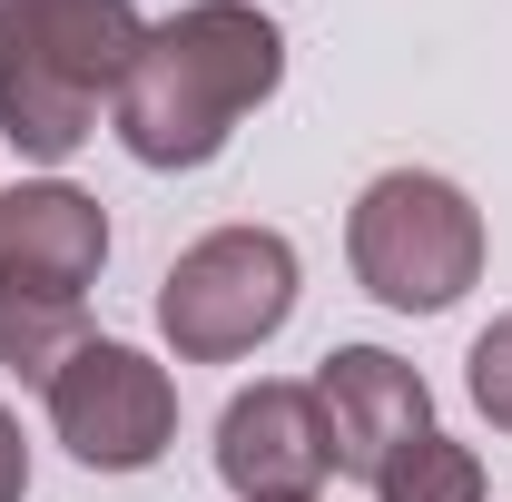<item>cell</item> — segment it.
I'll return each mask as SVG.
<instances>
[{
    "label": "cell",
    "mask_w": 512,
    "mask_h": 502,
    "mask_svg": "<svg viewBox=\"0 0 512 502\" xmlns=\"http://www.w3.org/2000/svg\"><path fill=\"white\" fill-rule=\"evenodd\" d=\"M316 414H325V443H335V473H355V483H375L414 434H434L424 375L404 355H384V345H335L325 355L316 365Z\"/></svg>",
    "instance_id": "8"
},
{
    "label": "cell",
    "mask_w": 512,
    "mask_h": 502,
    "mask_svg": "<svg viewBox=\"0 0 512 502\" xmlns=\"http://www.w3.org/2000/svg\"><path fill=\"white\" fill-rule=\"evenodd\" d=\"M296 315V247L276 227H207L158 276V335L178 365H247Z\"/></svg>",
    "instance_id": "4"
},
{
    "label": "cell",
    "mask_w": 512,
    "mask_h": 502,
    "mask_svg": "<svg viewBox=\"0 0 512 502\" xmlns=\"http://www.w3.org/2000/svg\"><path fill=\"white\" fill-rule=\"evenodd\" d=\"M0 10H20V0H0Z\"/></svg>",
    "instance_id": "13"
},
{
    "label": "cell",
    "mask_w": 512,
    "mask_h": 502,
    "mask_svg": "<svg viewBox=\"0 0 512 502\" xmlns=\"http://www.w3.org/2000/svg\"><path fill=\"white\" fill-rule=\"evenodd\" d=\"M148 20L138 0H20L0 10V138L40 168L79 158L99 138V109L119 99Z\"/></svg>",
    "instance_id": "2"
},
{
    "label": "cell",
    "mask_w": 512,
    "mask_h": 502,
    "mask_svg": "<svg viewBox=\"0 0 512 502\" xmlns=\"http://www.w3.org/2000/svg\"><path fill=\"white\" fill-rule=\"evenodd\" d=\"M375 502H483V453L434 424V434H414L375 473Z\"/></svg>",
    "instance_id": "10"
},
{
    "label": "cell",
    "mask_w": 512,
    "mask_h": 502,
    "mask_svg": "<svg viewBox=\"0 0 512 502\" xmlns=\"http://www.w3.org/2000/svg\"><path fill=\"white\" fill-rule=\"evenodd\" d=\"M217 483L237 502H316L335 483V443H325L316 384L266 375L247 394H227V414H217Z\"/></svg>",
    "instance_id": "6"
},
{
    "label": "cell",
    "mask_w": 512,
    "mask_h": 502,
    "mask_svg": "<svg viewBox=\"0 0 512 502\" xmlns=\"http://www.w3.org/2000/svg\"><path fill=\"white\" fill-rule=\"evenodd\" d=\"M89 345V306H50V296H0V365L20 384H50Z\"/></svg>",
    "instance_id": "9"
},
{
    "label": "cell",
    "mask_w": 512,
    "mask_h": 502,
    "mask_svg": "<svg viewBox=\"0 0 512 502\" xmlns=\"http://www.w3.org/2000/svg\"><path fill=\"white\" fill-rule=\"evenodd\" d=\"M463 394H473V414L512 434V315H493L483 335H473V355H463Z\"/></svg>",
    "instance_id": "11"
},
{
    "label": "cell",
    "mask_w": 512,
    "mask_h": 502,
    "mask_svg": "<svg viewBox=\"0 0 512 502\" xmlns=\"http://www.w3.org/2000/svg\"><path fill=\"white\" fill-rule=\"evenodd\" d=\"M109 266V207L69 178H20L0 188V296H50V306H89Z\"/></svg>",
    "instance_id": "7"
},
{
    "label": "cell",
    "mask_w": 512,
    "mask_h": 502,
    "mask_svg": "<svg viewBox=\"0 0 512 502\" xmlns=\"http://www.w3.org/2000/svg\"><path fill=\"white\" fill-rule=\"evenodd\" d=\"M276 79H286V30L256 0H188V10L148 20L119 99H109V128L138 168L188 178L207 158H227V138L276 99Z\"/></svg>",
    "instance_id": "1"
},
{
    "label": "cell",
    "mask_w": 512,
    "mask_h": 502,
    "mask_svg": "<svg viewBox=\"0 0 512 502\" xmlns=\"http://www.w3.org/2000/svg\"><path fill=\"white\" fill-rule=\"evenodd\" d=\"M0 502H30V434L10 404H0Z\"/></svg>",
    "instance_id": "12"
},
{
    "label": "cell",
    "mask_w": 512,
    "mask_h": 502,
    "mask_svg": "<svg viewBox=\"0 0 512 502\" xmlns=\"http://www.w3.org/2000/svg\"><path fill=\"white\" fill-rule=\"evenodd\" d=\"M40 404H50V434L69 443V463H89V473H148L178 443V384H168V365L119 345V335H89L60 375L40 384Z\"/></svg>",
    "instance_id": "5"
},
{
    "label": "cell",
    "mask_w": 512,
    "mask_h": 502,
    "mask_svg": "<svg viewBox=\"0 0 512 502\" xmlns=\"http://www.w3.org/2000/svg\"><path fill=\"white\" fill-rule=\"evenodd\" d=\"M345 266L394 315H444L483 286V207L444 168H384L345 207Z\"/></svg>",
    "instance_id": "3"
}]
</instances>
